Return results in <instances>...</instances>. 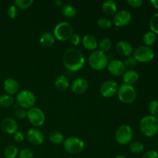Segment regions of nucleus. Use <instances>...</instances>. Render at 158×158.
Here are the masks:
<instances>
[{
	"label": "nucleus",
	"mask_w": 158,
	"mask_h": 158,
	"mask_svg": "<svg viewBox=\"0 0 158 158\" xmlns=\"http://www.w3.org/2000/svg\"><path fill=\"white\" fill-rule=\"evenodd\" d=\"M19 158H33V152L29 148H25L20 151Z\"/></svg>",
	"instance_id": "obj_37"
},
{
	"label": "nucleus",
	"mask_w": 158,
	"mask_h": 158,
	"mask_svg": "<svg viewBox=\"0 0 158 158\" xmlns=\"http://www.w3.org/2000/svg\"><path fill=\"white\" fill-rule=\"evenodd\" d=\"M157 116H158V115H157ZM157 118H158V117H157Z\"/></svg>",
	"instance_id": "obj_46"
},
{
	"label": "nucleus",
	"mask_w": 158,
	"mask_h": 158,
	"mask_svg": "<svg viewBox=\"0 0 158 158\" xmlns=\"http://www.w3.org/2000/svg\"><path fill=\"white\" fill-rule=\"evenodd\" d=\"M27 140L32 144L40 145L44 141V135L40 131L36 129H30L27 131L26 134Z\"/></svg>",
	"instance_id": "obj_15"
},
{
	"label": "nucleus",
	"mask_w": 158,
	"mask_h": 158,
	"mask_svg": "<svg viewBox=\"0 0 158 158\" xmlns=\"http://www.w3.org/2000/svg\"><path fill=\"white\" fill-rule=\"evenodd\" d=\"M128 5L133 8H139L143 5V0H127V1Z\"/></svg>",
	"instance_id": "obj_40"
},
{
	"label": "nucleus",
	"mask_w": 158,
	"mask_h": 158,
	"mask_svg": "<svg viewBox=\"0 0 158 158\" xmlns=\"http://www.w3.org/2000/svg\"><path fill=\"white\" fill-rule=\"evenodd\" d=\"M142 158H158V153L154 150H151L147 151Z\"/></svg>",
	"instance_id": "obj_41"
},
{
	"label": "nucleus",
	"mask_w": 158,
	"mask_h": 158,
	"mask_svg": "<svg viewBox=\"0 0 158 158\" xmlns=\"http://www.w3.org/2000/svg\"><path fill=\"white\" fill-rule=\"evenodd\" d=\"M117 95L122 103H132L136 100L137 93L134 86L123 83L117 89Z\"/></svg>",
	"instance_id": "obj_5"
},
{
	"label": "nucleus",
	"mask_w": 158,
	"mask_h": 158,
	"mask_svg": "<svg viewBox=\"0 0 158 158\" xmlns=\"http://www.w3.org/2000/svg\"><path fill=\"white\" fill-rule=\"evenodd\" d=\"M18 123L14 119L7 117V118L3 119L1 122V129L3 132L9 134H15L18 131Z\"/></svg>",
	"instance_id": "obj_14"
},
{
	"label": "nucleus",
	"mask_w": 158,
	"mask_h": 158,
	"mask_svg": "<svg viewBox=\"0 0 158 158\" xmlns=\"http://www.w3.org/2000/svg\"><path fill=\"white\" fill-rule=\"evenodd\" d=\"M15 116L18 119H25L27 117V111L23 108H18L15 110Z\"/></svg>",
	"instance_id": "obj_38"
},
{
	"label": "nucleus",
	"mask_w": 158,
	"mask_h": 158,
	"mask_svg": "<svg viewBox=\"0 0 158 158\" xmlns=\"http://www.w3.org/2000/svg\"><path fill=\"white\" fill-rule=\"evenodd\" d=\"M148 110L151 114V116H156L158 115V101L157 100H152L150 102L149 106H148Z\"/></svg>",
	"instance_id": "obj_34"
},
{
	"label": "nucleus",
	"mask_w": 158,
	"mask_h": 158,
	"mask_svg": "<svg viewBox=\"0 0 158 158\" xmlns=\"http://www.w3.org/2000/svg\"><path fill=\"white\" fill-rule=\"evenodd\" d=\"M134 57L137 62L148 63L154 59V52L150 46H140L134 50Z\"/></svg>",
	"instance_id": "obj_9"
},
{
	"label": "nucleus",
	"mask_w": 158,
	"mask_h": 158,
	"mask_svg": "<svg viewBox=\"0 0 158 158\" xmlns=\"http://www.w3.org/2000/svg\"><path fill=\"white\" fill-rule=\"evenodd\" d=\"M88 88V82L84 78H77L72 83L71 89L75 94H83Z\"/></svg>",
	"instance_id": "obj_16"
},
{
	"label": "nucleus",
	"mask_w": 158,
	"mask_h": 158,
	"mask_svg": "<svg viewBox=\"0 0 158 158\" xmlns=\"http://www.w3.org/2000/svg\"><path fill=\"white\" fill-rule=\"evenodd\" d=\"M156 40V34L152 32H148L143 35V42L147 46H152L155 43Z\"/></svg>",
	"instance_id": "obj_28"
},
{
	"label": "nucleus",
	"mask_w": 158,
	"mask_h": 158,
	"mask_svg": "<svg viewBox=\"0 0 158 158\" xmlns=\"http://www.w3.org/2000/svg\"><path fill=\"white\" fill-rule=\"evenodd\" d=\"M65 151L71 154H77L81 152L84 148V142L76 137H69L63 141Z\"/></svg>",
	"instance_id": "obj_7"
},
{
	"label": "nucleus",
	"mask_w": 158,
	"mask_h": 158,
	"mask_svg": "<svg viewBox=\"0 0 158 158\" xmlns=\"http://www.w3.org/2000/svg\"><path fill=\"white\" fill-rule=\"evenodd\" d=\"M27 118L34 127H41L44 123L46 117L41 109L38 107H32L27 111Z\"/></svg>",
	"instance_id": "obj_10"
},
{
	"label": "nucleus",
	"mask_w": 158,
	"mask_h": 158,
	"mask_svg": "<svg viewBox=\"0 0 158 158\" xmlns=\"http://www.w3.org/2000/svg\"><path fill=\"white\" fill-rule=\"evenodd\" d=\"M18 149L14 145H9L4 151V155L6 158H15L18 155Z\"/></svg>",
	"instance_id": "obj_27"
},
{
	"label": "nucleus",
	"mask_w": 158,
	"mask_h": 158,
	"mask_svg": "<svg viewBox=\"0 0 158 158\" xmlns=\"http://www.w3.org/2000/svg\"><path fill=\"white\" fill-rule=\"evenodd\" d=\"M55 86L59 91H65L69 86L68 79L65 76H59L55 80Z\"/></svg>",
	"instance_id": "obj_23"
},
{
	"label": "nucleus",
	"mask_w": 158,
	"mask_h": 158,
	"mask_svg": "<svg viewBox=\"0 0 158 158\" xmlns=\"http://www.w3.org/2000/svg\"><path fill=\"white\" fill-rule=\"evenodd\" d=\"M14 103V98L9 94H3L0 96V106L2 107H9Z\"/></svg>",
	"instance_id": "obj_26"
},
{
	"label": "nucleus",
	"mask_w": 158,
	"mask_h": 158,
	"mask_svg": "<svg viewBox=\"0 0 158 158\" xmlns=\"http://www.w3.org/2000/svg\"><path fill=\"white\" fill-rule=\"evenodd\" d=\"M116 158H127V157L124 155H117V157H116Z\"/></svg>",
	"instance_id": "obj_45"
},
{
	"label": "nucleus",
	"mask_w": 158,
	"mask_h": 158,
	"mask_svg": "<svg viewBox=\"0 0 158 158\" xmlns=\"http://www.w3.org/2000/svg\"><path fill=\"white\" fill-rule=\"evenodd\" d=\"M140 130L146 137H154L158 132V118L151 115L143 117L140 122Z\"/></svg>",
	"instance_id": "obj_2"
},
{
	"label": "nucleus",
	"mask_w": 158,
	"mask_h": 158,
	"mask_svg": "<svg viewBox=\"0 0 158 158\" xmlns=\"http://www.w3.org/2000/svg\"><path fill=\"white\" fill-rule=\"evenodd\" d=\"M62 13L66 18H73L77 13V11L73 6L69 4L64 5L62 9Z\"/></svg>",
	"instance_id": "obj_24"
},
{
	"label": "nucleus",
	"mask_w": 158,
	"mask_h": 158,
	"mask_svg": "<svg viewBox=\"0 0 158 158\" xmlns=\"http://www.w3.org/2000/svg\"><path fill=\"white\" fill-rule=\"evenodd\" d=\"M54 3L56 4V6H58V7H62L63 6V2L61 1H59V0H56V1L54 2Z\"/></svg>",
	"instance_id": "obj_44"
},
{
	"label": "nucleus",
	"mask_w": 158,
	"mask_h": 158,
	"mask_svg": "<svg viewBox=\"0 0 158 158\" xmlns=\"http://www.w3.org/2000/svg\"><path fill=\"white\" fill-rule=\"evenodd\" d=\"M53 33L54 37L60 41H66L73 34V28L67 22H61L55 26Z\"/></svg>",
	"instance_id": "obj_4"
},
{
	"label": "nucleus",
	"mask_w": 158,
	"mask_h": 158,
	"mask_svg": "<svg viewBox=\"0 0 158 158\" xmlns=\"http://www.w3.org/2000/svg\"><path fill=\"white\" fill-rule=\"evenodd\" d=\"M83 46L88 50L94 51L98 46V41L94 35L90 34H86L82 40Z\"/></svg>",
	"instance_id": "obj_19"
},
{
	"label": "nucleus",
	"mask_w": 158,
	"mask_h": 158,
	"mask_svg": "<svg viewBox=\"0 0 158 158\" xmlns=\"http://www.w3.org/2000/svg\"><path fill=\"white\" fill-rule=\"evenodd\" d=\"M7 14L8 15H9V18L15 19L19 14L18 8H17L15 5H12V6H10L9 8H8Z\"/></svg>",
	"instance_id": "obj_36"
},
{
	"label": "nucleus",
	"mask_w": 158,
	"mask_h": 158,
	"mask_svg": "<svg viewBox=\"0 0 158 158\" xmlns=\"http://www.w3.org/2000/svg\"><path fill=\"white\" fill-rule=\"evenodd\" d=\"M118 86L117 83L113 80H106L100 86V94L103 97L110 98V97H114L117 92Z\"/></svg>",
	"instance_id": "obj_11"
},
{
	"label": "nucleus",
	"mask_w": 158,
	"mask_h": 158,
	"mask_svg": "<svg viewBox=\"0 0 158 158\" xmlns=\"http://www.w3.org/2000/svg\"><path fill=\"white\" fill-rule=\"evenodd\" d=\"M116 49H117V52L123 56L129 57L133 52L132 45L129 42L125 41V40L118 42L116 46Z\"/></svg>",
	"instance_id": "obj_17"
},
{
	"label": "nucleus",
	"mask_w": 158,
	"mask_h": 158,
	"mask_svg": "<svg viewBox=\"0 0 158 158\" xmlns=\"http://www.w3.org/2000/svg\"><path fill=\"white\" fill-rule=\"evenodd\" d=\"M89 64L95 70H103L108 65L107 56L100 50H94L89 56Z\"/></svg>",
	"instance_id": "obj_3"
},
{
	"label": "nucleus",
	"mask_w": 158,
	"mask_h": 158,
	"mask_svg": "<svg viewBox=\"0 0 158 158\" xmlns=\"http://www.w3.org/2000/svg\"><path fill=\"white\" fill-rule=\"evenodd\" d=\"M103 12L108 15H112L117 13V4L114 0H106L102 4Z\"/></svg>",
	"instance_id": "obj_21"
},
{
	"label": "nucleus",
	"mask_w": 158,
	"mask_h": 158,
	"mask_svg": "<svg viewBox=\"0 0 158 158\" xmlns=\"http://www.w3.org/2000/svg\"><path fill=\"white\" fill-rule=\"evenodd\" d=\"M106 67L110 73L116 77H119L124 73L125 69H126L124 63L120 60H112L108 63Z\"/></svg>",
	"instance_id": "obj_13"
},
{
	"label": "nucleus",
	"mask_w": 158,
	"mask_h": 158,
	"mask_svg": "<svg viewBox=\"0 0 158 158\" xmlns=\"http://www.w3.org/2000/svg\"><path fill=\"white\" fill-rule=\"evenodd\" d=\"M49 140L54 144H61L64 141L63 136L60 131H52L49 134Z\"/></svg>",
	"instance_id": "obj_25"
},
{
	"label": "nucleus",
	"mask_w": 158,
	"mask_h": 158,
	"mask_svg": "<svg viewBox=\"0 0 158 158\" xmlns=\"http://www.w3.org/2000/svg\"><path fill=\"white\" fill-rule=\"evenodd\" d=\"M125 67L129 68L130 69H133L137 64V61L136 60V59L134 56H129L126 60H125L124 63Z\"/></svg>",
	"instance_id": "obj_35"
},
{
	"label": "nucleus",
	"mask_w": 158,
	"mask_h": 158,
	"mask_svg": "<svg viewBox=\"0 0 158 158\" xmlns=\"http://www.w3.org/2000/svg\"><path fill=\"white\" fill-rule=\"evenodd\" d=\"M69 40H70L71 43H72L73 45H74V46H77V45L80 44V43L81 42V37H80V35H79V34L73 33L72 35H71Z\"/></svg>",
	"instance_id": "obj_39"
},
{
	"label": "nucleus",
	"mask_w": 158,
	"mask_h": 158,
	"mask_svg": "<svg viewBox=\"0 0 158 158\" xmlns=\"http://www.w3.org/2000/svg\"><path fill=\"white\" fill-rule=\"evenodd\" d=\"M4 89L9 95H14L19 91V83L15 79L7 78L4 82Z\"/></svg>",
	"instance_id": "obj_18"
},
{
	"label": "nucleus",
	"mask_w": 158,
	"mask_h": 158,
	"mask_svg": "<svg viewBox=\"0 0 158 158\" xmlns=\"http://www.w3.org/2000/svg\"><path fill=\"white\" fill-rule=\"evenodd\" d=\"M134 137L132 128L128 125H121L115 133V139L120 144L126 145L131 143Z\"/></svg>",
	"instance_id": "obj_6"
},
{
	"label": "nucleus",
	"mask_w": 158,
	"mask_h": 158,
	"mask_svg": "<svg viewBox=\"0 0 158 158\" xmlns=\"http://www.w3.org/2000/svg\"><path fill=\"white\" fill-rule=\"evenodd\" d=\"M151 3L156 9H158V0H151Z\"/></svg>",
	"instance_id": "obj_43"
},
{
	"label": "nucleus",
	"mask_w": 158,
	"mask_h": 158,
	"mask_svg": "<svg viewBox=\"0 0 158 158\" xmlns=\"http://www.w3.org/2000/svg\"><path fill=\"white\" fill-rule=\"evenodd\" d=\"M97 24L100 28L103 29H107L112 26V23L109 19L106 18V17H103V18L99 19L97 21Z\"/></svg>",
	"instance_id": "obj_33"
},
{
	"label": "nucleus",
	"mask_w": 158,
	"mask_h": 158,
	"mask_svg": "<svg viewBox=\"0 0 158 158\" xmlns=\"http://www.w3.org/2000/svg\"><path fill=\"white\" fill-rule=\"evenodd\" d=\"M123 81L125 84L131 85L136 83L137 80H139V73L134 69H129L127 71H125L123 74Z\"/></svg>",
	"instance_id": "obj_20"
},
{
	"label": "nucleus",
	"mask_w": 158,
	"mask_h": 158,
	"mask_svg": "<svg viewBox=\"0 0 158 158\" xmlns=\"http://www.w3.org/2000/svg\"><path fill=\"white\" fill-rule=\"evenodd\" d=\"M111 46H112V42H111V40L108 38L102 39V40L98 43V46L99 48H100V50L103 52L109 50L111 48Z\"/></svg>",
	"instance_id": "obj_29"
},
{
	"label": "nucleus",
	"mask_w": 158,
	"mask_h": 158,
	"mask_svg": "<svg viewBox=\"0 0 158 158\" xmlns=\"http://www.w3.org/2000/svg\"><path fill=\"white\" fill-rule=\"evenodd\" d=\"M149 26L151 32L155 34H158V12L154 14L151 17L149 23Z\"/></svg>",
	"instance_id": "obj_31"
},
{
	"label": "nucleus",
	"mask_w": 158,
	"mask_h": 158,
	"mask_svg": "<svg viewBox=\"0 0 158 158\" xmlns=\"http://www.w3.org/2000/svg\"><path fill=\"white\" fill-rule=\"evenodd\" d=\"M63 62L66 69L72 72H77L84 66L85 58L79 49L69 48L63 53Z\"/></svg>",
	"instance_id": "obj_1"
},
{
	"label": "nucleus",
	"mask_w": 158,
	"mask_h": 158,
	"mask_svg": "<svg viewBox=\"0 0 158 158\" xmlns=\"http://www.w3.org/2000/svg\"><path fill=\"white\" fill-rule=\"evenodd\" d=\"M16 102L19 106L23 109H30L35 103V97L31 91L24 89L18 93L16 96Z\"/></svg>",
	"instance_id": "obj_8"
},
{
	"label": "nucleus",
	"mask_w": 158,
	"mask_h": 158,
	"mask_svg": "<svg viewBox=\"0 0 158 158\" xmlns=\"http://www.w3.org/2000/svg\"><path fill=\"white\" fill-rule=\"evenodd\" d=\"M40 42L42 46L45 48H49L54 44L55 38H54V35L50 32H45L40 37Z\"/></svg>",
	"instance_id": "obj_22"
},
{
	"label": "nucleus",
	"mask_w": 158,
	"mask_h": 158,
	"mask_svg": "<svg viewBox=\"0 0 158 158\" xmlns=\"http://www.w3.org/2000/svg\"><path fill=\"white\" fill-rule=\"evenodd\" d=\"M33 3L32 0H15L14 2V5L17 8L21 9H26L30 7Z\"/></svg>",
	"instance_id": "obj_32"
},
{
	"label": "nucleus",
	"mask_w": 158,
	"mask_h": 158,
	"mask_svg": "<svg viewBox=\"0 0 158 158\" xmlns=\"http://www.w3.org/2000/svg\"><path fill=\"white\" fill-rule=\"evenodd\" d=\"M14 140L17 142H21L24 140V135L22 132L17 131L14 134Z\"/></svg>",
	"instance_id": "obj_42"
},
{
	"label": "nucleus",
	"mask_w": 158,
	"mask_h": 158,
	"mask_svg": "<svg viewBox=\"0 0 158 158\" xmlns=\"http://www.w3.org/2000/svg\"><path fill=\"white\" fill-rule=\"evenodd\" d=\"M130 151L134 154H139V153L142 152L144 148L143 144L140 141H134L131 143L129 146Z\"/></svg>",
	"instance_id": "obj_30"
},
{
	"label": "nucleus",
	"mask_w": 158,
	"mask_h": 158,
	"mask_svg": "<svg viewBox=\"0 0 158 158\" xmlns=\"http://www.w3.org/2000/svg\"><path fill=\"white\" fill-rule=\"evenodd\" d=\"M132 19L131 13L128 10H120L115 14L114 18V23L117 27H123L130 23Z\"/></svg>",
	"instance_id": "obj_12"
}]
</instances>
